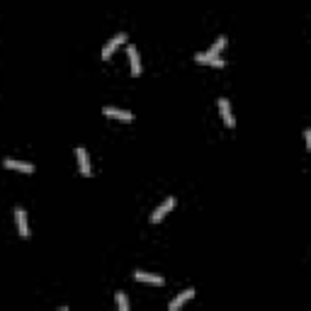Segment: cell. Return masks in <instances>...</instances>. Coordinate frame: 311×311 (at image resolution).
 <instances>
[{
	"label": "cell",
	"instance_id": "9",
	"mask_svg": "<svg viewBox=\"0 0 311 311\" xmlns=\"http://www.w3.org/2000/svg\"><path fill=\"white\" fill-rule=\"evenodd\" d=\"M5 168L8 170H20V173H34V163H27V161H15V158H5Z\"/></svg>",
	"mask_w": 311,
	"mask_h": 311
},
{
	"label": "cell",
	"instance_id": "1",
	"mask_svg": "<svg viewBox=\"0 0 311 311\" xmlns=\"http://www.w3.org/2000/svg\"><path fill=\"white\" fill-rule=\"evenodd\" d=\"M73 153H75V161H78V170H81V175L90 178V175H92V165H90V156H88L85 146H75Z\"/></svg>",
	"mask_w": 311,
	"mask_h": 311
},
{
	"label": "cell",
	"instance_id": "10",
	"mask_svg": "<svg viewBox=\"0 0 311 311\" xmlns=\"http://www.w3.org/2000/svg\"><path fill=\"white\" fill-rule=\"evenodd\" d=\"M127 56H129V64H131V75L137 78V75L141 73V56H139V51H137V46L134 44L127 46Z\"/></svg>",
	"mask_w": 311,
	"mask_h": 311
},
{
	"label": "cell",
	"instance_id": "12",
	"mask_svg": "<svg viewBox=\"0 0 311 311\" xmlns=\"http://www.w3.org/2000/svg\"><path fill=\"white\" fill-rule=\"evenodd\" d=\"M224 46H226V37H224V34H221V37H217V42H214V44H211L209 54L219 56V51H221V49H224Z\"/></svg>",
	"mask_w": 311,
	"mask_h": 311
},
{
	"label": "cell",
	"instance_id": "13",
	"mask_svg": "<svg viewBox=\"0 0 311 311\" xmlns=\"http://www.w3.org/2000/svg\"><path fill=\"white\" fill-rule=\"evenodd\" d=\"M117 309L119 311H129V299L124 292H117Z\"/></svg>",
	"mask_w": 311,
	"mask_h": 311
},
{
	"label": "cell",
	"instance_id": "6",
	"mask_svg": "<svg viewBox=\"0 0 311 311\" xmlns=\"http://www.w3.org/2000/svg\"><path fill=\"white\" fill-rule=\"evenodd\" d=\"M219 112H221V117H224V124L229 129L236 127V117H234V112H231V105L226 98H219Z\"/></svg>",
	"mask_w": 311,
	"mask_h": 311
},
{
	"label": "cell",
	"instance_id": "7",
	"mask_svg": "<svg viewBox=\"0 0 311 311\" xmlns=\"http://www.w3.org/2000/svg\"><path fill=\"white\" fill-rule=\"evenodd\" d=\"M195 294H197V292H195V289H183V292L178 294V297H175L173 302L168 304V309H170V311L183 309V306H185V304H187V302H190V299H195Z\"/></svg>",
	"mask_w": 311,
	"mask_h": 311
},
{
	"label": "cell",
	"instance_id": "4",
	"mask_svg": "<svg viewBox=\"0 0 311 311\" xmlns=\"http://www.w3.org/2000/svg\"><path fill=\"white\" fill-rule=\"evenodd\" d=\"M15 224H17L20 238H29V224H27V211L22 207H15Z\"/></svg>",
	"mask_w": 311,
	"mask_h": 311
},
{
	"label": "cell",
	"instance_id": "3",
	"mask_svg": "<svg viewBox=\"0 0 311 311\" xmlns=\"http://www.w3.org/2000/svg\"><path fill=\"white\" fill-rule=\"evenodd\" d=\"M175 209V197H168V200H163L158 207L153 209V214H151V224H158V221H163L165 219V214L168 211H173Z\"/></svg>",
	"mask_w": 311,
	"mask_h": 311
},
{
	"label": "cell",
	"instance_id": "11",
	"mask_svg": "<svg viewBox=\"0 0 311 311\" xmlns=\"http://www.w3.org/2000/svg\"><path fill=\"white\" fill-rule=\"evenodd\" d=\"M134 280L137 282H146V284H156V287H161V284L165 282L161 275H151V273H144V270H137L134 273Z\"/></svg>",
	"mask_w": 311,
	"mask_h": 311
},
{
	"label": "cell",
	"instance_id": "5",
	"mask_svg": "<svg viewBox=\"0 0 311 311\" xmlns=\"http://www.w3.org/2000/svg\"><path fill=\"white\" fill-rule=\"evenodd\" d=\"M195 61L197 64H204V66H214V68H224V59H219V56L209 54V51H202V54H195Z\"/></svg>",
	"mask_w": 311,
	"mask_h": 311
},
{
	"label": "cell",
	"instance_id": "8",
	"mask_svg": "<svg viewBox=\"0 0 311 311\" xmlns=\"http://www.w3.org/2000/svg\"><path fill=\"white\" fill-rule=\"evenodd\" d=\"M102 114L105 117H112V119H119V122H131L134 119V114L129 110H119V107H110V105L102 107Z\"/></svg>",
	"mask_w": 311,
	"mask_h": 311
},
{
	"label": "cell",
	"instance_id": "2",
	"mask_svg": "<svg viewBox=\"0 0 311 311\" xmlns=\"http://www.w3.org/2000/svg\"><path fill=\"white\" fill-rule=\"evenodd\" d=\"M124 42H127V32H117V34H114V37H112L107 44L102 46V59H105V61H107V59H112V54H114V51H117V49L124 44Z\"/></svg>",
	"mask_w": 311,
	"mask_h": 311
}]
</instances>
